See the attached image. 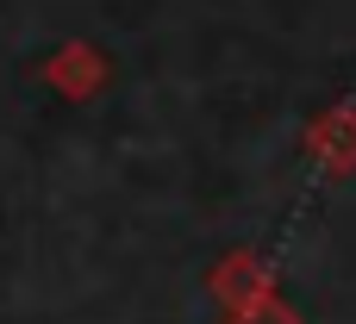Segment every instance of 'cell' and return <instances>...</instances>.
Listing matches in <instances>:
<instances>
[{
    "instance_id": "6da1fadb",
    "label": "cell",
    "mask_w": 356,
    "mask_h": 324,
    "mask_svg": "<svg viewBox=\"0 0 356 324\" xmlns=\"http://www.w3.org/2000/svg\"><path fill=\"white\" fill-rule=\"evenodd\" d=\"M213 293L238 312V306H250V300H269V268L257 275V262L250 256H232V268H219L213 275Z\"/></svg>"
},
{
    "instance_id": "7a4b0ae2",
    "label": "cell",
    "mask_w": 356,
    "mask_h": 324,
    "mask_svg": "<svg viewBox=\"0 0 356 324\" xmlns=\"http://www.w3.org/2000/svg\"><path fill=\"white\" fill-rule=\"evenodd\" d=\"M225 324H307V318H300V312H288L282 300H250V306L225 312Z\"/></svg>"
}]
</instances>
